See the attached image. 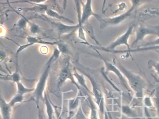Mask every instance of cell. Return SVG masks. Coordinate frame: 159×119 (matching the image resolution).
<instances>
[{"label":"cell","mask_w":159,"mask_h":119,"mask_svg":"<svg viewBox=\"0 0 159 119\" xmlns=\"http://www.w3.org/2000/svg\"><path fill=\"white\" fill-rule=\"evenodd\" d=\"M107 116L108 117L109 119H113L112 116H111V114L109 112H108V113H107Z\"/></svg>","instance_id":"f35d334b"},{"label":"cell","mask_w":159,"mask_h":119,"mask_svg":"<svg viewBox=\"0 0 159 119\" xmlns=\"http://www.w3.org/2000/svg\"><path fill=\"white\" fill-rule=\"evenodd\" d=\"M39 112H38V119H44V116L42 110L40 108H38Z\"/></svg>","instance_id":"8d00e7d4"},{"label":"cell","mask_w":159,"mask_h":119,"mask_svg":"<svg viewBox=\"0 0 159 119\" xmlns=\"http://www.w3.org/2000/svg\"><path fill=\"white\" fill-rule=\"evenodd\" d=\"M156 52H157V53H158V55H159V51H156Z\"/></svg>","instance_id":"60d3db41"},{"label":"cell","mask_w":159,"mask_h":119,"mask_svg":"<svg viewBox=\"0 0 159 119\" xmlns=\"http://www.w3.org/2000/svg\"><path fill=\"white\" fill-rule=\"evenodd\" d=\"M40 51L42 54L46 55V54H48V52H49V48L47 46L43 45L40 47Z\"/></svg>","instance_id":"e575fe53"},{"label":"cell","mask_w":159,"mask_h":119,"mask_svg":"<svg viewBox=\"0 0 159 119\" xmlns=\"http://www.w3.org/2000/svg\"><path fill=\"white\" fill-rule=\"evenodd\" d=\"M153 77H154V79H155V80H156L157 82H159V80H158V79H156V77H154V76H153Z\"/></svg>","instance_id":"ab89813d"},{"label":"cell","mask_w":159,"mask_h":119,"mask_svg":"<svg viewBox=\"0 0 159 119\" xmlns=\"http://www.w3.org/2000/svg\"><path fill=\"white\" fill-rule=\"evenodd\" d=\"M0 108L1 113L2 119H12L13 108L10 106L2 97H1L0 100Z\"/></svg>","instance_id":"7c38bea8"},{"label":"cell","mask_w":159,"mask_h":119,"mask_svg":"<svg viewBox=\"0 0 159 119\" xmlns=\"http://www.w3.org/2000/svg\"><path fill=\"white\" fill-rule=\"evenodd\" d=\"M1 79L3 81L11 82L16 84L21 82V76L18 68H16L15 72L10 74H1Z\"/></svg>","instance_id":"2e32d148"},{"label":"cell","mask_w":159,"mask_h":119,"mask_svg":"<svg viewBox=\"0 0 159 119\" xmlns=\"http://www.w3.org/2000/svg\"><path fill=\"white\" fill-rule=\"evenodd\" d=\"M148 65L149 68H154L157 73L159 74V61L156 62L153 60H150L148 62Z\"/></svg>","instance_id":"f546056e"},{"label":"cell","mask_w":159,"mask_h":119,"mask_svg":"<svg viewBox=\"0 0 159 119\" xmlns=\"http://www.w3.org/2000/svg\"><path fill=\"white\" fill-rule=\"evenodd\" d=\"M17 88V93L25 95V94L29 93H33L34 88H28L25 86L22 82H20L16 84Z\"/></svg>","instance_id":"44dd1931"},{"label":"cell","mask_w":159,"mask_h":119,"mask_svg":"<svg viewBox=\"0 0 159 119\" xmlns=\"http://www.w3.org/2000/svg\"><path fill=\"white\" fill-rule=\"evenodd\" d=\"M83 27L86 33H87L91 37V38H92L96 42L97 44H99V43L98 42V41L97 40L95 36L94 33V30L93 26L91 24H89L88 22L87 23H85L83 26Z\"/></svg>","instance_id":"cb8c5ba5"},{"label":"cell","mask_w":159,"mask_h":119,"mask_svg":"<svg viewBox=\"0 0 159 119\" xmlns=\"http://www.w3.org/2000/svg\"><path fill=\"white\" fill-rule=\"evenodd\" d=\"M73 118L74 119H89V117L86 116V114L84 112L81 104L80 106L78 111L76 112Z\"/></svg>","instance_id":"f1b7e54d"},{"label":"cell","mask_w":159,"mask_h":119,"mask_svg":"<svg viewBox=\"0 0 159 119\" xmlns=\"http://www.w3.org/2000/svg\"><path fill=\"white\" fill-rule=\"evenodd\" d=\"M28 26L30 31L33 34H39L41 31V28L39 25L34 22H31L30 20L29 22Z\"/></svg>","instance_id":"4316f807"},{"label":"cell","mask_w":159,"mask_h":119,"mask_svg":"<svg viewBox=\"0 0 159 119\" xmlns=\"http://www.w3.org/2000/svg\"><path fill=\"white\" fill-rule=\"evenodd\" d=\"M45 14L50 17L53 18L57 19L61 21H64V22H67V23H72L74 24V22L73 20L68 18L64 16L60 15L57 11H55L51 8H48L47 11L45 12Z\"/></svg>","instance_id":"d6986e66"},{"label":"cell","mask_w":159,"mask_h":119,"mask_svg":"<svg viewBox=\"0 0 159 119\" xmlns=\"http://www.w3.org/2000/svg\"><path fill=\"white\" fill-rule=\"evenodd\" d=\"M118 68L128 80L131 88L138 94H142L144 84L142 78L139 75H136L129 71L122 65H119Z\"/></svg>","instance_id":"5b68a950"},{"label":"cell","mask_w":159,"mask_h":119,"mask_svg":"<svg viewBox=\"0 0 159 119\" xmlns=\"http://www.w3.org/2000/svg\"><path fill=\"white\" fill-rule=\"evenodd\" d=\"M24 99H25L24 95L16 93V94L10 100L8 103L10 106L13 108L14 107L16 104L22 103L24 101Z\"/></svg>","instance_id":"7402d4cb"},{"label":"cell","mask_w":159,"mask_h":119,"mask_svg":"<svg viewBox=\"0 0 159 119\" xmlns=\"http://www.w3.org/2000/svg\"><path fill=\"white\" fill-rule=\"evenodd\" d=\"M44 101L47 119H55V110L46 92L44 95Z\"/></svg>","instance_id":"5bb4252c"},{"label":"cell","mask_w":159,"mask_h":119,"mask_svg":"<svg viewBox=\"0 0 159 119\" xmlns=\"http://www.w3.org/2000/svg\"><path fill=\"white\" fill-rule=\"evenodd\" d=\"M7 58V54L4 50L1 49V60H0L1 63H2V62H4L6 60Z\"/></svg>","instance_id":"836d02e7"},{"label":"cell","mask_w":159,"mask_h":119,"mask_svg":"<svg viewBox=\"0 0 159 119\" xmlns=\"http://www.w3.org/2000/svg\"><path fill=\"white\" fill-rule=\"evenodd\" d=\"M83 73L91 82L92 87L91 94L93 95L94 101L98 107V110L103 114L105 112V99L101 89L92 75L84 71Z\"/></svg>","instance_id":"3957f363"},{"label":"cell","mask_w":159,"mask_h":119,"mask_svg":"<svg viewBox=\"0 0 159 119\" xmlns=\"http://www.w3.org/2000/svg\"><path fill=\"white\" fill-rule=\"evenodd\" d=\"M44 19H45L46 21H48L51 25L55 28L59 36L73 33L76 31H78L79 28V25L78 24L75 25H68L63 22L52 21L45 17H44Z\"/></svg>","instance_id":"9c48e42d"},{"label":"cell","mask_w":159,"mask_h":119,"mask_svg":"<svg viewBox=\"0 0 159 119\" xmlns=\"http://www.w3.org/2000/svg\"><path fill=\"white\" fill-rule=\"evenodd\" d=\"M149 50H154L159 51V45L153 46H145V47H139L135 49H130L127 50H111L108 51L107 52L112 53V54H121V53H127V52H139L142 51H149Z\"/></svg>","instance_id":"4fadbf2b"},{"label":"cell","mask_w":159,"mask_h":119,"mask_svg":"<svg viewBox=\"0 0 159 119\" xmlns=\"http://www.w3.org/2000/svg\"><path fill=\"white\" fill-rule=\"evenodd\" d=\"M138 2L137 1H134L135 3H134L133 5L130 7V9L124 14L113 17L108 18H101V19L99 21L100 23V27L104 28V27L108 26V25H118L123 21L124 20L127 19L131 15L132 13L134 12L135 7L137 6Z\"/></svg>","instance_id":"8992f818"},{"label":"cell","mask_w":159,"mask_h":119,"mask_svg":"<svg viewBox=\"0 0 159 119\" xmlns=\"http://www.w3.org/2000/svg\"><path fill=\"white\" fill-rule=\"evenodd\" d=\"M87 99L90 107L89 119H100L98 111L96 104L93 101V99L89 95H87Z\"/></svg>","instance_id":"ac0fdd59"},{"label":"cell","mask_w":159,"mask_h":119,"mask_svg":"<svg viewBox=\"0 0 159 119\" xmlns=\"http://www.w3.org/2000/svg\"><path fill=\"white\" fill-rule=\"evenodd\" d=\"M81 104V103L80 96L78 95V94L74 97L68 99L67 112L68 119L74 118Z\"/></svg>","instance_id":"30bf717a"},{"label":"cell","mask_w":159,"mask_h":119,"mask_svg":"<svg viewBox=\"0 0 159 119\" xmlns=\"http://www.w3.org/2000/svg\"><path fill=\"white\" fill-rule=\"evenodd\" d=\"M98 57H99V58L104 61L105 67H106V71L107 72L111 71L114 73L118 76L119 80H120L121 82H122V84L125 85L126 88H127V86L126 85V81L125 79V77L123 75V73H122L120 70L118 69V68L115 67L113 64L104 58L99 53H98Z\"/></svg>","instance_id":"8fae6325"},{"label":"cell","mask_w":159,"mask_h":119,"mask_svg":"<svg viewBox=\"0 0 159 119\" xmlns=\"http://www.w3.org/2000/svg\"><path fill=\"white\" fill-rule=\"evenodd\" d=\"M46 1H42V2H32L35 3L36 5L33 7H28L22 9V10H25V11H32V12H38V13H43L46 12L48 9V5L47 4H44Z\"/></svg>","instance_id":"e0dca14e"},{"label":"cell","mask_w":159,"mask_h":119,"mask_svg":"<svg viewBox=\"0 0 159 119\" xmlns=\"http://www.w3.org/2000/svg\"><path fill=\"white\" fill-rule=\"evenodd\" d=\"M159 45V38L155 41L150 42L147 43L144 45H141L140 47H145V46H153Z\"/></svg>","instance_id":"d6a6232c"},{"label":"cell","mask_w":159,"mask_h":119,"mask_svg":"<svg viewBox=\"0 0 159 119\" xmlns=\"http://www.w3.org/2000/svg\"><path fill=\"white\" fill-rule=\"evenodd\" d=\"M73 74L76 82L80 87H83L87 92L91 94V91L88 88L86 84V79L84 74L79 73L77 70L75 68L73 69Z\"/></svg>","instance_id":"9a60e30c"},{"label":"cell","mask_w":159,"mask_h":119,"mask_svg":"<svg viewBox=\"0 0 159 119\" xmlns=\"http://www.w3.org/2000/svg\"><path fill=\"white\" fill-rule=\"evenodd\" d=\"M34 45V44H33L31 43H28L27 44H26L24 45H19V46H18V48H17V50L16 51V65H17V67L16 68H18V56H19V54L22 52V51H24L25 49H26V48H28L30 46H32Z\"/></svg>","instance_id":"83f0119b"},{"label":"cell","mask_w":159,"mask_h":119,"mask_svg":"<svg viewBox=\"0 0 159 119\" xmlns=\"http://www.w3.org/2000/svg\"><path fill=\"white\" fill-rule=\"evenodd\" d=\"M153 34L159 36V25L154 26H141L137 31L136 38L131 46L135 45L142 41L147 35Z\"/></svg>","instance_id":"ba28073f"},{"label":"cell","mask_w":159,"mask_h":119,"mask_svg":"<svg viewBox=\"0 0 159 119\" xmlns=\"http://www.w3.org/2000/svg\"><path fill=\"white\" fill-rule=\"evenodd\" d=\"M144 103L146 106L148 107H150L152 106V101L151 100V99L149 97L145 98L144 99Z\"/></svg>","instance_id":"d590c367"},{"label":"cell","mask_w":159,"mask_h":119,"mask_svg":"<svg viewBox=\"0 0 159 119\" xmlns=\"http://www.w3.org/2000/svg\"><path fill=\"white\" fill-rule=\"evenodd\" d=\"M144 12L145 14H148L152 15L159 17V8H149L145 10Z\"/></svg>","instance_id":"4dcf8cb0"},{"label":"cell","mask_w":159,"mask_h":119,"mask_svg":"<svg viewBox=\"0 0 159 119\" xmlns=\"http://www.w3.org/2000/svg\"><path fill=\"white\" fill-rule=\"evenodd\" d=\"M60 51L57 47L55 48L53 54L48 59L44 66L42 73L39 78L38 82L34 87V90L32 93V98L33 99L37 108H40L41 100L44 99V95L46 92V87L48 82V78L51 71V68L53 63L58 59L60 55Z\"/></svg>","instance_id":"6da1fadb"},{"label":"cell","mask_w":159,"mask_h":119,"mask_svg":"<svg viewBox=\"0 0 159 119\" xmlns=\"http://www.w3.org/2000/svg\"><path fill=\"white\" fill-rule=\"evenodd\" d=\"M155 100L156 108H157V112L159 115L158 116H159V87L157 89V91L155 94Z\"/></svg>","instance_id":"1f68e13d"},{"label":"cell","mask_w":159,"mask_h":119,"mask_svg":"<svg viewBox=\"0 0 159 119\" xmlns=\"http://www.w3.org/2000/svg\"><path fill=\"white\" fill-rule=\"evenodd\" d=\"M122 112L124 114H125L126 116L131 118H138V116L137 115L136 113L131 109L129 106L127 105H123L122 107Z\"/></svg>","instance_id":"484cf974"},{"label":"cell","mask_w":159,"mask_h":119,"mask_svg":"<svg viewBox=\"0 0 159 119\" xmlns=\"http://www.w3.org/2000/svg\"><path fill=\"white\" fill-rule=\"evenodd\" d=\"M73 69L71 68L70 58L67 57L64 58L57 78V89H60L67 81L70 80L72 83L76 86L78 90L81 91L80 86L78 84L73 76Z\"/></svg>","instance_id":"7a4b0ae2"},{"label":"cell","mask_w":159,"mask_h":119,"mask_svg":"<svg viewBox=\"0 0 159 119\" xmlns=\"http://www.w3.org/2000/svg\"><path fill=\"white\" fill-rule=\"evenodd\" d=\"M27 41L29 43L33 44L35 45L36 44H39L43 45H52L56 46L57 44V41L56 42H47V41H44L42 39L39 38V37H35V36H30L28 35L27 36Z\"/></svg>","instance_id":"ffe728a7"},{"label":"cell","mask_w":159,"mask_h":119,"mask_svg":"<svg viewBox=\"0 0 159 119\" xmlns=\"http://www.w3.org/2000/svg\"><path fill=\"white\" fill-rule=\"evenodd\" d=\"M56 46L57 49L62 54L68 55L70 53L69 48L67 45L62 41H57Z\"/></svg>","instance_id":"d4e9b609"},{"label":"cell","mask_w":159,"mask_h":119,"mask_svg":"<svg viewBox=\"0 0 159 119\" xmlns=\"http://www.w3.org/2000/svg\"><path fill=\"white\" fill-rule=\"evenodd\" d=\"M134 28V24H133L132 25H130L125 33H124L123 35L119 37L116 41L112 42L111 44L108 46L107 47L95 46L92 45L91 44H90L89 46L93 48V49H95V50L99 49V50H103V51H106V52L108 51L114 50L115 48L117 47V46L123 45H124L126 46L128 49H130V45L128 43V40H129L130 35L132 34V33H133Z\"/></svg>","instance_id":"277c9868"},{"label":"cell","mask_w":159,"mask_h":119,"mask_svg":"<svg viewBox=\"0 0 159 119\" xmlns=\"http://www.w3.org/2000/svg\"><path fill=\"white\" fill-rule=\"evenodd\" d=\"M21 17L19 19L17 23L15 24L16 27L19 30H25L30 20L25 17L21 15Z\"/></svg>","instance_id":"603a6c76"},{"label":"cell","mask_w":159,"mask_h":119,"mask_svg":"<svg viewBox=\"0 0 159 119\" xmlns=\"http://www.w3.org/2000/svg\"><path fill=\"white\" fill-rule=\"evenodd\" d=\"M57 119H64L63 115H62V112H57Z\"/></svg>","instance_id":"74e56055"},{"label":"cell","mask_w":159,"mask_h":119,"mask_svg":"<svg viewBox=\"0 0 159 119\" xmlns=\"http://www.w3.org/2000/svg\"><path fill=\"white\" fill-rule=\"evenodd\" d=\"M82 6V13L81 19L78 20L79 26L83 27L85 23L88 22L89 18L92 16H94L99 21L101 17L94 13L92 7V1H86L85 2L80 1Z\"/></svg>","instance_id":"52a82bcc"}]
</instances>
